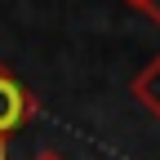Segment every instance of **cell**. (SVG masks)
I'll return each instance as SVG.
<instances>
[{"instance_id":"277c9868","label":"cell","mask_w":160,"mask_h":160,"mask_svg":"<svg viewBox=\"0 0 160 160\" xmlns=\"http://www.w3.org/2000/svg\"><path fill=\"white\" fill-rule=\"evenodd\" d=\"M31 160H67L62 151H40V156H31Z\"/></svg>"},{"instance_id":"6da1fadb","label":"cell","mask_w":160,"mask_h":160,"mask_svg":"<svg viewBox=\"0 0 160 160\" xmlns=\"http://www.w3.org/2000/svg\"><path fill=\"white\" fill-rule=\"evenodd\" d=\"M40 116V98L0 62V160H9V138Z\"/></svg>"},{"instance_id":"7a4b0ae2","label":"cell","mask_w":160,"mask_h":160,"mask_svg":"<svg viewBox=\"0 0 160 160\" xmlns=\"http://www.w3.org/2000/svg\"><path fill=\"white\" fill-rule=\"evenodd\" d=\"M129 93H133V102L142 107V111H151L156 120H160V53L151 58V62L133 76V85H129Z\"/></svg>"},{"instance_id":"5b68a950","label":"cell","mask_w":160,"mask_h":160,"mask_svg":"<svg viewBox=\"0 0 160 160\" xmlns=\"http://www.w3.org/2000/svg\"><path fill=\"white\" fill-rule=\"evenodd\" d=\"M125 5H133V9H138V5H142V0H125Z\"/></svg>"},{"instance_id":"3957f363","label":"cell","mask_w":160,"mask_h":160,"mask_svg":"<svg viewBox=\"0 0 160 160\" xmlns=\"http://www.w3.org/2000/svg\"><path fill=\"white\" fill-rule=\"evenodd\" d=\"M138 13L151 18V27H160V0H142V5H138Z\"/></svg>"}]
</instances>
